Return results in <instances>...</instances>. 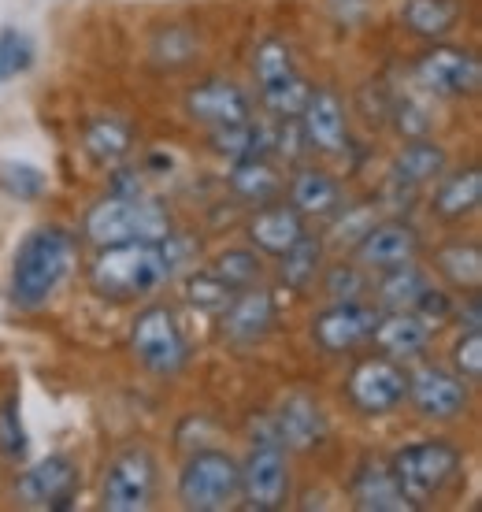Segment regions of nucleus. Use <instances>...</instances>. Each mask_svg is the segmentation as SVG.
<instances>
[{"instance_id":"c85d7f7f","label":"nucleus","mask_w":482,"mask_h":512,"mask_svg":"<svg viewBox=\"0 0 482 512\" xmlns=\"http://www.w3.org/2000/svg\"><path fill=\"white\" fill-rule=\"evenodd\" d=\"M434 268L442 271V279L453 290L475 294L482 286V249L479 242H449L434 253Z\"/></svg>"},{"instance_id":"393cba45","label":"nucleus","mask_w":482,"mask_h":512,"mask_svg":"<svg viewBox=\"0 0 482 512\" xmlns=\"http://www.w3.org/2000/svg\"><path fill=\"white\" fill-rule=\"evenodd\" d=\"M82 145L93 164L101 167H119L134 149V130L127 119L119 116H93L82 130Z\"/></svg>"},{"instance_id":"9b49d317","label":"nucleus","mask_w":482,"mask_h":512,"mask_svg":"<svg viewBox=\"0 0 482 512\" xmlns=\"http://www.w3.org/2000/svg\"><path fill=\"white\" fill-rule=\"evenodd\" d=\"M419 249H423V238L408 219H375L368 231L360 234V242L353 245V260L371 275H382L390 268L412 264Z\"/></svg>"},{"instance_id":"4468645a","label":"nucleus","mask_w":482,"mask_h":512,"mask_svg":"<svg viewBox=\"0 0 482 512\" xmlns=\"http://www.w3.org/2000/svg\"><path fill=\"white\" fill-rule=\"evenodd\" d=\"M379 323V308L364 305V301H334L330 308H323L312 320V338L316 346L330 357L338 353H353L364 342H371V331Z\"/></svg>"},{"instance_id":"ddd939ff","label":"nucleus","mask_w":482,"mask_h":512,"mask_svg":"<svg viewBox=\"0 0 482 512\" xmlns=\"http://www.w3.org/2000/svg\"><path fill=\"white\" fill-rule=\"evenodd\" d=\"M405 397L423 420H457L460 412H468L471 390L457 372L438 364H419L416 372H408Z\"/></svg>"},{"instance_id":"0eeeda50","label":"nucleus","mask_w":482,"mask_h":512,"mask_svg":"<svg viewBox=\"0 0 482 512\" xmlns=\"http://www.w3.org/2000/svg\"><path fill=\"white\" fill-rule=\"evenodd\" d=\"M130 353L138 364L153 375H178L190 360L186 334L178 327L175 312L167 305H149L138 312V320L130 327Z\"/></svg>"},{"instance_id":"7ed1b4c3","label":"nucleus","mask_w":482,"mask_h":512,"mask_svg":"<svg viewBox=\"0 0 482 512\" xmlns=\"http://www.w3.org/2000/svg\"><path fill=\"white\" fill-rule=\"evenodd\" d=\"M167 234H171L167 208L145 193H108L86 216V238L93 245L160 242Z\"/></svg>"},{"instance_id":"473e14b6","label":"nucleus","mask_w":482,"mask_h":512,"mask_svg":"<svg viewBox=\"0 0 482 512\" xmlns=\"http://www.w3.org/2000/svg\"><path fill=\"white\" fill-rule=\"evenodd\" d=\"M208 271L234 290H245V286H256V279L264 275V260L256 249H227V253L216 256V264Z\"/></svg>"},{"instance_id":"5701e85b","label":"nucleus","mask_w":482,"mask_h":512,"mask_svg":"<svg viewBox=\"0 0 482 512\" xmlns=\"http://www.w3.org/2000/svg\"><path fill=\"white\" fill-rule=\"evenodd\" d=\"M290 205L305 219H334L345 208L342 186L319 167H301L290 179Z\"/></svg>"},{"instance_id":"79ce46f5","label":"nucleus","mask_w":482,"mask_h":512,"mask_svg":"<svg viewBox=\"0 0 482 512\" xmlns=\"http://www.w3.org/2000/svg\"><path fill=\"white\" fill-rule=\"evenodd\" d=\"M419 320H427V327H442L449 316H453V301H449V294H442V290H434V286H427V294L419 297V305L412 308Z\"/></svg>"},{"instance_id":"1a4fd4ad","label":"nucleus","mask_w":482,"mask_h":512,"mask_svg":"<svg viewBox=\"0 0 482 512\" xmlns=\"http://www.w3.org/2000/svg\"><path fill=\"white\" fill-rule=\"evenodd\" d=\"M345 394H349V405H353L360 416H390L405 405L408 394V372L401 360L390 357H368L360 360L345 383Z\"/></svg>"},{"instance_id":"7c9ffc66","label":"nucleus","mask_w":482,"mask_h":512,"mask_svg":"<svg viewBox=\"0 0 482 512\" xmlns=\"http://www.w3.org/2000/svg\"><path fill=\"white\" fill-rule=\"evenodd\" d=\"M427 275L416 268V260L412 264H401V268H390L382 271L379 279V305L386 308V312H397V308H412L419 305V297L427 294Z\"/></svg>"},{"instance_id":"f03ea898","label":"nucleus","mask_w":482,"mask_h":512,"mask_svg":"<svg viewBox=\"0 0 482 512\" xmlns=\"http://www.w3.org/2000/svg\"><path fill=\"white\" fill-rule=\"evenodd\" d=\"M78 245L64 227H38L30 231L12 264V301L26 312L45 308L60 294L67 275L75 271Z\"/></svg>"},{"instance_id":"2eb2a0df","label":"nucleus","mask_w":482,"mask_h":512,"mask_svg":"<svg viewBox=\"0 0 482 512\" xmlns=\"http://www.w3.org/2000/svg\"><path fill=\"white\" fill-rule=\"evenodd\" d=\"M445 167H449V156L438 141L431 138H412L394 156V164H390V182H386V197L397 201V205H405V201H416V193L423 186H431L445 175ZM408 208V205H405Z\"/></svg>"},{"instance_id":"f704fd0d","label":"nucleus","mask_w":482,"mask_h":512,"mask_svg":"<svg viewBox=\"0 0 482 512\" xmlns=\"http://www.w3.org/2000/svg\"><path fill=\"white\" fill-rule=\"evenodd\" d=\"M0 190L15 201H38L49 190V179L41 175V167L23 164V160H0Z\"/></svg>"},{"instance_id":"412c9836","label":"nucleus","mask_w":482,"mask_h":512,"mask_svg":"<svg viewBox=\"0 0 482 512\" xmlns=\"http://www.w3.org/2000/svg\"><path fill=\"white\" fill-rule=\"evenodd\" d=\"M371 342L379 346L382 357L416 360L427 353V346H431V327H427V320H419L416 312L397 308V312L379 316L375 331H371Z\"/></svg>"},{"instance_id":"a878e982","label":"nucleus","mask_w":482,"mask_h":512,"mask_svg":"<svg viewBox=\"0 0 482 512\" xmlns=\"http://www.w3.org/2000/svg\"><path fill=\"white\" fill-rule=\"evenodd\" d=\"M460 15H464V0H405L401 8V23L427 41H442L457 30Z\"/></svg>"},{"instance_id":"ea45409f","label":"nucleus","mask_w":482,"mask_h":512,"mask_svg":"<svg viewBox=\"0 0 482 512\" xmlns=\"http://www.w3.org/2000/svg\"><path fill=\"white\" fill-rule=\"evenodd\" d=\"M323 290H327L334 301H360V294L368 290V271L360 268V264H334L327 271V279H323Z\"/></svg>"},{"instance_id":"b1692460","label":"nucleus","mask_w":482,"mask_h":512,"mask_svg":"<svg viewBox=\"0 0 482 512\" xmlns=\"http://www.w3.org/2000/svg\"><path fill=\"white\" fill-rule=\"evenodd\" d=\"M482 205V171L479 167H464L457 175H442L438 190L431 197V212L442 223H460V219L475 216Z\"/></svg>"},{"instance_id":"f257e3e1","label":"nucleus","mask_w":482,"mask_h":512,"mask_svg":"<svg viewBox=\"0 0 482 512\" xmlns=\"http://www.w3.org/2000/svg\"><path fill=\"white\" fill-rule=\"evenodd\" d=\"M190 253V242L167 234L160 242H119L101 245L89 264V286L104 301H138L160 290Z\"/></svg>"},{"instance_id":"f8f14e48","label":"nucleus","mask_w":482,"mask_h":512,"mask_svg":"<svg viewBox=\"0 0 482 512\" xmlns=\"http://www.w3.org/2000/svg\"><path fill=\"white\" fill-rule=\"evenodd\" d=\"M78 464L64 453H52L34 468H26L15 483V498L26 509H71V501L78 494Z\"/></svg>"},{"instance_id":"a211bd4d","label":"nucleus","mask_w":482,"mask_h":512,"mask_svg":"<svg viewBox=\"0 0 482 512\" xmlns=\"http://www.w3.org/2000/svg\"><path fill=\"white\" fill-rule=\"evenodd\" d=\"M349 498L360 512H412L416 505L405 498V490L397 487L390 461L379 457H364L356 464L353 483H349Z\"/></svg>"},{"instance_id":"4c0bfd02","label":"nucleus","mask_w":482,"mask_h":512,"mask_svg":"<svg viewBox=\"0 0 482 512\" xmlns=\"http://www.w3.org/2000/svg\"><path fill=\"white\" fill-rule=\"evenodd\" d=\"M153 56H156V64H164V67H186L193 56H197V38H193L186 26H167V30L156 34Z\"/></svg>"},{"instance_id":"37998d69","label":"nucleus","mask_w":482,"mask_h":512,"mask_svg":"<svg viewBox=\"0 0 482 512\" xmlns=\"http://www.w3.org/2000/svg\"><path fill=\"white\" fill-rule=\"evenodd\" d=\"M460 327H482V308H479V290L468 297V308H460Z\"/></svg>"},{"instance_id":"20e7f679","label":"nucleus","mask_w":482,"mask_h":512,"mask_svg":"<svg viewBox=\"0 0 482 512\" xmlns=\"http://www.w3.org/2000/svg\"><path fill=\"white\" fill-rule=\"evenodd\" d=\"M390 472H394L397 487L405 490V498L423 509L434 498H442L445 490L457 483L460 475V449L445 438H427V442H412V446L397 449L390 457Z\"/></svg>"},{"instance_id":"423d86ee","label":"nucleus","mask_w":482,"mask_h":512,"mask_svg":"<svg viewBox=\"0 0 482 512\" xmlns=\"http://www.w3.org/2000/svg\"><path fill=\"white\" fill-rule=\"evenodd\" d=\"M238 501L249 512H279L290 501V461H286V446L275 438L271 420L264 423V431L241 464Z\"/></svg>"},{"instance_id":"39448f33","label":"nucleus","mask_w":482,"mask_h":512,"mask_svg":"<svg viewBox=\"0 0 482 512\" xmlns=\"http://www.w3.org/2000/svg\"><path fill=\"white\" fill-rule=\"evenodd\" d=\"M241 498V464L223 449H197L178 472V501L190 512L234 509Z\"/></svg>"},{"instance_id":"aec40b11","label":"nucleus","mask_w":482,"mask_h":512,"mask_svg":"<svg viewBox=\"0 0 482 512\" xmlns=\"http://www.w3.org/2000/svg\"><path fill=\"white\" fill-rule=\"evenodd\" d=\"M219 316H223V334L234 346H256L275 323V297L267 290L245 286V294H234V301Z\"/></svg>"},{"instance_id":"dca6fc26","label":"nucleus","mask_w":482,"mask_h":512,"mask_svg":"<svg viewBox=\"0 0 482 512\" xmlns=\"http://www.w3.org/2000/svg\"><path fill=\"white\" fill-rule=\"evenodd\" d=\"M186 112H190L197 123L216 130V127H234V123L253 119V101H249V93L241 90L238 82H230V78H204V82H197V86L186 93Z\"/></svg>"},{"instance_id":"6ab92c4d","label":"nucleus","mask_w":482,"mask_h":512,"mask_svg":"<svg viewBox=\"0 0 482 512\" xmlns=\"http://www.w3.org/2000/svg\"><path fill=\"white\" fill-rule=\"evenodd\" d=\"M271 427H275V438L286 449H293V453H312V449H319L327 442V416L305 394L286 397L279 405V412H275Z\"/></svg>"},{"instance_id":"f3484780","label":"nucleus","mask_w":482,"mask_h":512,"mask_svg":"<svg viewBox=\"0 0 482 512\" xmlns=\"http://www.w3.org/2000/svg\"><path fill=\"white\" fill-rule=\"evenodd\" d=\"M297 123H301L308 149L323 156H342L349 149V119H345V104L338 101V93L312 90Z\"/></svg>"},{"instance_id":"72a5a7b5","label":"nucleus","mask_w":482,"mask_h":512,"mask_svg":"<svg viewBox=\"0 0 482 512\" xmlns=\"http://www.w3.org/2000/svg\"><path fill=\"white\" fill-rule=\"evenodd\" d=\"M26 453H30V438H26L23 412H19V394H8L0 401V457L23 464Z\"/></svg>"},{"instance_id":"c9c22d12","label":"nucleus","mask_w":482,"mask_h":512,"mask_svg":"<svg viewBox=\"0 0 482 512\" xmlns=\"http://www.w3.org/2000/svg\"><path fill=\"white\" fill-rule=\"evenodd\" d=\"M293 71H297V64H293V52L286 41L267 38L256 45V52H253L256 86H271V82H279V78H290Z\"/></svg>"},{"instance_id":"cd10ccee","label":"nucleus","mask_w":482,"mask_h":512,"mask_svg":"<svg viewBox=\"0 0 482 512\" xmlns=\"http://www.w3.org/2000/svg\"><path fill=\"white\" fill-rule=\"evenodd\" d=\"M279 260V279L290 286L293 294H308L316 286L319 271H323V242H319L316 234L305 231Z\"/></svg>"},{"instance_id":"bb28decb","label":"nucleus","mask_w":482,"mask_h":512,"mask_svg":"<svg viewBox=\"0 0 482 512\" xmlns=\"http://www.w3.org/2000/svg\"><path fill=\"white\" fill-rule=\"evenodd\" d=\"M230 193L249 201V205H267V201H279L282 193V175L275 164H267L264 156H253V160H234L230 167Z\"/></svg>"},{"instance_id":"2f4dec72","label":"nucleus","mask_w":482,"mask_h":512,"mask_svg":"<svg viewBox=\"0 0 482 512\" xmlns=\"http://www.w3.org/2000/svg\"><path fill=\"white\" fill-rule=\"evenodd\" d=\"M308 93H312V86L305 82V75L293 71L290 78H279V82H271V86H260V104H264L275 119H297L301 108L308 104Z\"/></svg>"},{"instance_id":"c756f323","label":"nucleus","mask_w":482,"mask_h":512,"mask_svg":"<svg viewBox=\"0 0 482 512\" xmlns=\"http://www.w3.org/2000/svg\"><path fill=\"white\" fill-rule=\"evenodd\" d=\"M208 145L219 156H227L230 164L234 160H253V156H264L271 149V130L260 127L256 119H245V123H234V127H216Z\"/></svg>"},{"instance_id":"6e6552de","label":"nucleus","mask_w":482,"mask_h":512,"mask_svg":"<svg viewBox=\"0 0 482 512\" xmlns=\"http://www.w3.org/2000/svg\"><path fill=\"white\" fill-rule=\"evenodd\" d=\"M160 464L145 446L119 449L101 479V509L104 512H145L156 498Z\"/></svg>"},{"instance_id":"4be33fe9","label":"nucleus","mask_w":482,"mask_h":512,"mask_svg":"<svg viewBox=\"0 0 482 512\" xmlns=\"http://www.w3.org/2000/svg\"><path fill=\"white\" fill-rule=\"evenodd\" d=\"M301 234H305V216L286 201H267L249 219V242H253L256 253L282 256Z\"/></svg>"},{"instance_id":"9d476101","label":"nucleus","mask_w":482,"mask_h":512,"mask_svg":"<svg viewBox=\"0 0 482 512\" xmlns=\"http://www.w3.org/2000/svg\"><path fill=\"white\" fill-rule=\"evenodd\" d=\"M416 82L434 97H475L482 86V64L471 49L434 45L412 67Z\"/></svg>"},{"instance_id":"c03bdc74","label":"nucleus","mask_w":482,"mask_h":512,"mask_svg":"<svg viewBox=\"0 0 482 512\" xmlns=\"http://www.w3.org/2000/svg\"><path fill=\"white\" fill-rule=\"evenodd\" d=\"M0 86H4V78H0Z\"/></svg>"},{"instance_id":"a19ab883","label":"nucleus","mask_w":482,"mask_h":512,"mask_svg":"<svg viewBox=\"0 0 482 512\" xmlns=\"http://www.w3.org/2000/svg\"><path fill=\"white\" fill-rule=\"evenodd\" d=\"M453 372L464 383H479L482 379V327H468L453 346Z\"/></svg>"},{"instance_id":"58836bf2","label":"nucleus","mask_w":482,"mask_h":512,"mask_svg":"<svg viewBox=\"0 0 482 512\" xmlns=\"http://www.w3.org/2000/svg\"><path fill=\"white\" fill-rule=\"evenodd\" d=\"M34 64V45L26 38L23 30H15V26H4L0 30V78L8 82L15 75H26Z\"/></svg>"},{"instance_id":"e433bc0d","label":"nucleus","mask_w":482,"mask_h":512,"mask_svg":"<svg viewBox=\"0 0 482 512\" xmlns=\"http://www.w3.org/2000/svg\"><path fill=\"white\" fill-rule=\"evenodd\" d=\"M234 286H227L223 279H216L212 271H197V275H190V282H186V297H190L193 308H201V312H223V308L234 301Z\"/></svg>"}]
</instances>
